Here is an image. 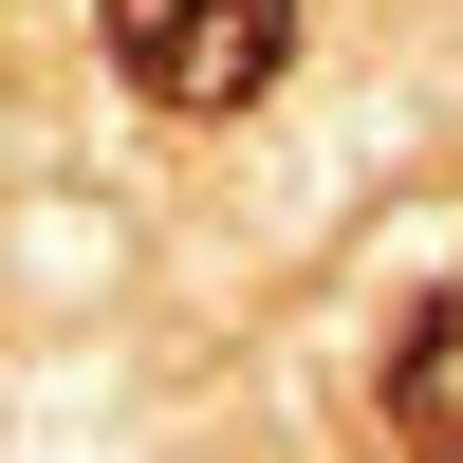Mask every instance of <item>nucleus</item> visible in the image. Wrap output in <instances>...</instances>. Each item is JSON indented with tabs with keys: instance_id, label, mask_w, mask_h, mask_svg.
Here are the masks:
<instances>
[{
	"instance_id": "f03ea898",
	"label": "nucleus",
	"mask_w": 463,
	"mask_h": 463,
	"mask_svg": "<svg viewBox=\"0 0 463 463\" xmlns=\"http://www.w3.org/2000/svg\"><path fill=\"white\" fill-rule=\"evenodd\" d=\"M371 427H390V463H463V297H427V316L390 334V390H371Z\"/></svg>"
},
{
	"instance_id": "f257e3e1",
	"label": "nucleus",
	"mask_w": 463,
	"mask_h": 463,
	"mask_svg": "<svg viewBox=\"0 0 463 463\" xmlns=\"http://www.w3.org/2000/svg\"><path fill=\"white\" fill-rule=\"evenodd\" d=\"M111 74L185 130H222L297 74V0H111Z\"/></svg>"
}]
</instances>
